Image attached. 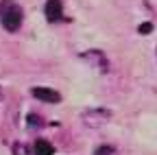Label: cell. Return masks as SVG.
<instances>
[{
  "mask_svg": "<svg viewBox=\"0 0 157 155\" xmlns=\"http://www.w3.org/2000/svg\"><path fill=\"white\" fill-rule=\"evenodd\" d=\"M22 9H20L13 0H2L0 2V22L9 33H15L22 26Z\"/></svg>",
  "mask_w": 157,
  "mask_h": 155,
  "instance_id": "obj_1",
  "label": "cell"
},
{
  "mask_svg": "<svg viewBox=\"0 0 157 155\" xmlns=\"http://www.w3.org/2000/svg\"><path fill=\"white\" fill-rule=\"evenodd\" d=\"M81 120H83V125L87 129H101V127H105L111 120V109H107V107L87 109V111H83Z\"/></svg>",
  "mask_w": 157,
  "mask_h": 155,
  "instance_id": "obj_2",
  "label": "cell"
},
{
  "mask_svg": "<svg viewBox=\"0 0 157 155\" xmlns=\"http://www.w3.org/2000/svg\"><path fill=\"white\" fill-rule=\"evenodd\" d=\"M83 59H85V61H90V66H94V68L107 70V59H105V57H103L101 52H96V50L85 52V55H83Z\"/></svg>",
  "mask_w": 157,
  "mask_h": 155,
  "instance_id": "obj_5",
  "label": "cell"
},
{
  "mask_svg": "<svg viewBox=\"0 0 157 155\" xmlns=\"http://www.w3.org/2000/svg\"><path fill=\"white\" fill-rule=\"evenodd\" d=\"M94 155H116V151H113L111 146H107V144H103V146H98V149L94 151Z\"/></svg>",
  "mask_w": 157,
  "mask_h": 155,
  "instance_id": "obj_8",
  "label": "cell"
},
{
  "mask_svg": "<svg viewBox=\"0 0 157 155\" xmlns=\"http://www.w3.org/2000/svg\"><path fill=\"white\" fill-rule=\"evenodd\" d=\"M151 31H153V26H151V24H146V22L140 26V33H144V35H146V33H151Z\"/></svg>",
  "mask_w": 157,
  "mask_h": 155,
  "instance_id": "obj_9",
  "label": "cell"
},
{
  "mask_svg": "<svg viewBox=\"0 0 157 155\" xmlns=\"http://www.w3.org/2000/svg\"><path fill=\"white\" fill-rule=\"evenodd\" d=\"M44 13L48 17V22H59L63 17V5H61V0H46Z\"/></svg>",
  "mask_w": 157,
  "mask_h": 155,
  "instance_id": "obj_3",
  "label": "cell"
},
{
  "mask_svg": "<svg viewBox=\"0 0 157 155\" xmlns=\"http://www.w3.org/2000/svg\"><path fill=\"white\" fill-rule=\"evenodd\" d=\"M35 155H55V149L48 140H35Z\"/></svg>",
  "mask_w": 157,
  "mask_h": 155,
  "instance_id": "obj_6",
  "label": "cell"
},
{
  "mask_svg": "<svg viewBox=\"0 0 157 155\" xmlns=\"http://www.w3.org/2000/svg\"><path fill=\"white\" fill-rule=\"evenodd\" d=\"M26 125H31V127H42L44 120L39 118L37 114H29V116H26Z\"/></svg>",
  "mask_w": 157,
  "mask_h": 155,
  "instance_id": "obj_7",
  "label": "cell"
},
{
  "mask_svg": "<svg viewBox=\"0 0 157 155\" xmlns=\"http://www.w3.org/2000/svg\"><path fill=\"white\" fill-rule=\"evenodd\" d=\"M31 94L37 101H44V103H59L61 101V94L57 90H50V87H33Z\"/></svg>",
  "mask_w": 157,
  "mask_h": 155,
  "instance_id": "obj_4",
  "label": "cell"
}]
</instances>
